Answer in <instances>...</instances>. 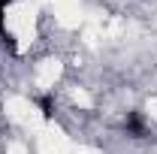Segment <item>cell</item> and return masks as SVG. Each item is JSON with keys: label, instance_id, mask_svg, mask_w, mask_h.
<instances>
[{"label": "cell", "instance_id": "cell-1", "mask_svg": "<svg viewBox=\"0 0 157 154\" xmlns=\"http://www.w3.org/2000/svg\"><path fill=\"white\" fill-rule=\"evenodd\" d=\"M127 130H130L133 136H142V133H145V127H142V118H139L136 112H133V115L127 118Z\"/></svg>", "mask_w": 157, "mask_h": 154}, {"label": "cell", "instance_id": "cell-2", "mask_svg": "<svg viewBox=\"0 0 157 154\" xmlns=\"http://www.w3.org/2000/svg\"><path fill=\"white\" fill-rule=\"evenodd\" d=\"M6 3L9 0H0V37H3V42H9V48H15V42H12V37L6 33V24H3V12H6Z\"/></svg>", "mask_w": 157, "mask_h": 154}, {"label": "cell", "instance_id": "cell-3", "mask_svg": "<svg viewBox=\"0 0 157 154\" xmlns=\"http://www.w3.org/2000/svg\"><path fill=\"white\" fill-rule=\"evenodd\" d=\"M39 106H42V115H52V100H48V97H42Z\"/></svg>", "mask_w": 157, "mask_h": 154}]
</instances>
